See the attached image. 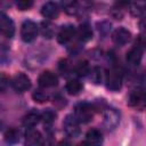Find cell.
<instances>
[{
  "label": "cell",
  "instance_id": "cell-1",
  "mask_svg": "<svg viewBox=\"0 0 146 146\" xmlns=\"http://www.w3.org/2000/svg\"><path fill=\"white\" fill-rule=\"evenodd\" d=\"M94 112H95L94 105H91L89 103H81V104L75 106L74 116L76 117V120L79 122L87 123V122H89L92 119Z\"/></svg>",
  "mask_w": 146,
  "mask_h": 146
},
{
  "label": "cell",
  "instance_id": "cell-2",
  "mask_svg": "<svg viewBox=\"0 0 146 146\" xmlns=\"http://www.w3.org/2000/svg\"><path fill=\"white\" fill-rule=\"evenodd\" d=\"M105 81H106V87L110 90L117 91L122 87V73L115 67L110 68L105 75Z\"/></svg>",
  "mask_w": 146,
  "mask_h": 146
},
{
  "label": "cell",
  "instance_id": "cell-3",
  "mask_svg": "<svg viewBox=\"0 0 146 146\" xmlns=\"http://www.w3.org/2000/svg\"><path fill=\"white\" fill-rule=\"evenodd\" d=\"M38 26L33 21L26 19L21 26V36L24 42H32L38 35Z\"/></svg>",
  "mask_w": 146,
  "mask_h": 146
},
{
  "label": "cell",
  "instance_id": "cell-4",
  "mask_svg": "<svg viewBox=\"0 0 146 146\" xmlns=\"http://www.w3.org/2000/svg\"><path fill=\"white\" fill-rule=\"evenodd\" d=\"M11 86H13V88H14L16 91H18V92H24V91H26V90L30 89V87H31V80H30V78H29L26 74L19 72V73H17V74L13 78V80H11Z\"/></svg>",
  "mask_w": 146,
  "mask_h": 146
},
{
  "label": "cell",
  "instance_id": "cell-5",
  "mask_svg": "<svg viewBox=\"0 0 146 146\" xmlns=\"http://www.w3.org/2000/svg\"><path fill=\"white\" fill-rule=\"evenodd\" d=\"M63 127L65 132L70 136V137H76L80 133V127H79V121L76 120V117L72 114L66 115V117L64 119L63 122Z\"/></svg>",
  "mask_w": 146,
  "mask_h": 146
},
{
  "label": "cell",
  "instance_id": "cell-6",
  "mask_svg": "<svg viewBox=\"0 0 146 146\" xmlns=\"http://www.w3.org/2000/svg\"><path fill=\"white\" fill-rule=\"evenodd\" d=\"M0 31H1L2 35L6 36V38H13L14 33H15L14 22L5 13L0 14Z\"/></svg>",
  "mask_w": 146,
  "mask_h": 146
},
{
  "label": "cell",
  "instance_id": "cell-7",
  "mask_svg": "<svg viewBox=\"0 0 146 146\" xmlns=\"http://www.w3.org/2000/svg\"><path fill=\"white\" fill-rule=\"evenodd\" d=\"M128 104L137 108H143L144 106H146V90L140 89L131 92L128 98Z\"/></svg>",
  "mask_w": 146,
  "mask_h": 146
},
{
  "label": "cell",
  "instance_id": "cell-8",
  "mask_svg": "<svg viewBox=\"0 0 146 146\" xmlns=\"http://www.w3.org/2000/svg\"><path fill=\"white\" fill-rule=\"evenodd\" d=\"M75 33H76V30H75L74 25H71V24L64 25V26H62V29L59 30V32L57 34V40L62 44L67 43L68 41H71L73 39Z\"/></svg>",
  "mask_w": 146,
  "mask_h": 146
},
{
  "label": "cell",
  "instance_id": "cell-9",
  "mask_svg": "<svg viewBox=\"0 0 146 146\" xmlns=\"http://www.w3.org/2000/svg\"><path fill=\"white\" fill-rule=\"evenodd\" d=\"M131 39V33L124 27H119L112 33V40L117 46H124Z\"/></svg>",
  "mask_w": 146,
  "mask_h": 146
},
{
  "label": "cell",
  "instance_id": "cell-10",
  "mask_svg": "<svg viewBox=\"0 0 146 146\" xmlns=\"http://www.w3.org/2000/svg\"><path fill=\"white\" fill-rule=\"evenodd\" d=\"M120 121V115L114 108H110L105 112L104 115V125L107 130H113Z\"/></svg>",
  "mask_w": 146,
  "mask_h": 146
},
{
  "label": "cell",
  "instance_id": "cell-11",
  "mask_svg": "<svg viewBox=\"0 0 146 146\" xmlns=\"http://www.w3.org/2000/svg\"><path fill=\"white\" fill-rule=\"evenodd\" d=\"M38 82L41 87L43 88H48V87H54L57 84L58 82V78L55 73H52L51 71H44L40 74Z\"/></svg>",
  "mask_w": 146,
  "mask_h": 146
},
{
  "label": "cell",
  "instance_id": "cell-12",
  "mask_svg": "<svg viewBox=\"0 0 146 146\" xmlns=\"http://www.w3.org/2000/svg\"><path fill=\"white\" fill-rule=\"evenodd\" d=\"M58 14H59V7L55 2L49 1V2H46L41 7V15L46 18L55 19L58 17Z\"/></svg>",
  "mask_w": 146,
  "mask_h": 146
},
{
  "label": "cell",
  "instance_id": "cell-13",
  "mask_svg": "<svg viewBox=\"0 0 146 146\" xmlns=\"http://www.w3.org/2000/svg\"><path fill=\"white\" fill-rule=\"evenodd\" d=\"M141 57H143V48L140 46H135L127 52V62L132 66L138 65L141 60Z\"/></svg>",
  "mask_w": 146,
  "mask_h": 146
},
{
  "label": "cell",
  "instance_id": "cell-14",
  "mask_svg": "<svg viewBox=\"0 0 146 146\" xmlns=\"http://www.w3.org/2000/svg\"><path fill=\"white\" fill-rule=\"evenodd\" d=\"M41 143V133L30 128L25 133V146H39Z\"/></svg>",
  "mask_w": 146,
  "mask_h": 146
},
{
  "label": "cell",
  "instance_id": "cell-15",
  "mask_svg": "<svg viewBox=\"0 0 146 146\" xmlns=\"http://www.w3.org/2000/svg\"><path fill=\"white\" fill-rule=\"evenodd\" d=\"M86 141L90 146H102L103 145V136L97 129H90L86 135Z\"/></svg>",
  "mask_w": 146,
  "mask_h": 146
},
{
  "label": "cell",
  "instance_id": "cell-16",
  "mask_svg": "<svg viewBox=\"0 0 146 146\" xmlns=\"http://www.w3.org/2000/svg\"><path fill=\"white\" fill-rule=\"evenodd\" d=\"M76 34H78V39L81 42H87L92 38V30L88 23H83L80 25Z\"/></svg>",
  "mask_w": 146,
  "mask_h": 146
},
{
  "label": "cell",
  "instance_id": "cell-17",
  "mask_svg": "<svg viewBox=\"0 0 146 146\" xmlns=\"http://www.w3.org/2000/svg\"><path fill=\"white\" fill-rule=\"evenodd\" d=\"M41 119V114L36 111H30L27 114L24 115L23 117V124L26 127V128H32L34 127Z\"/></svg>",
  "mask_w": 146,
  "mask_h": 146
},
{
  "label": "cell",
  "instance_id": "cell-18",
  "mask_svg": "<svg viewBox=\"0 0 146 146\" xmlns=\"http://www.w3.org/2000/svg\"><path fill=\"white\" fill-rule=\"evenodd\" d=\"M65 88H66V91L70 95L75 96V95L80 94V91L82 90V83L79 80H74V79L73 80H68L66 86H65Z\"/></svg>",
  "mask_w": 146,
  "mask_h": 146
},
{
  "label": "cell",
  "instance_id": "cell-19",
  "mask_svg": "<svg viewBox=\"0 0 146 146\" xmlns=\"http://www.w3.org/2000/svg\"><path fill=\"white\" fill-rule=\"evenodd\" d=\"M18 139H19V131L16 128L11 127L5 131V140L8 144H15L18 141Z\"/></svg>",
  "mask_w": 146,
  "mask_h": 146
},
{
  "label": "cell",
  "instance_id": "cell-20",
  "mask_svg": "<svg viewBox=\"0 0 146 146\" xmlns=\"http://www.w3.org/2000/svg\"><path fill=\"white\" fill-rule=\"evenodd\" d=\"M75 73L79 75V76H86L87 74L90 73V66H89V63L87 60H81L76 64L75 68H74Z\"/></svg>",
  "mask_w": 146,
  "mask_h": 146
},
{
  "label": "cell",
  "instance_id": "cell-21",
  "mask_svg": "<svg viewBox=\"0 0 146 146\" xmlns=\"http://www.w3.org/2000/svg\"><path fill=\"white\" fill-rule=\"evenodd\" d=\"M90 80L95 83V84H99L103 80V71L100 67L96 66L94 68H91L90 71Z\"/></svg>",
  "mask_w": 146,
  "mask_h": 146
},
{
  "label": "cell",
  "instance_id": "cell-22",
  "mask_svg": "<svg viewBox=\"0 0 146 146\" xmlns=\"http://www.w3.org/2000/svg\"><path fill=\"white\" fill-rule=\"evenodd\" d=\"M41 33L44 38L50 39L54 35V27L49 22H42L41 23Z\"/></svg>",
  "mask_w": 146,
  "mask_h": 146
},
{
  "label": "cell",
  "instance_id": "cell-23",
  "mask_svg": "<svg viewBox=\"0 0 146 146\" xmlns=\"http://www.w3.org/2000/svg\"><path fill=\"white\" fill-rule=\"evenodd\" d=\"M32 98L36 103H44L49 99V95L43 90H35L32 94Z\"/></svg>",
  "mask_w": 146,
  "mask_h": 146
},
{
  "label": "cell",
  "instance_id": "cell-24",
  "mask_svg": "<svg viewBox=\"0 0 146 146\" xmlns=\"http://www.w3.org/2000/svg\"><path fill=\"white\" fill-rule=\"evenodd\" d=\"M56 116H57V114H56L52 110H47V111L42 114L41 119L43 120V123H44L46 125H49V124H51V123L56 120Z\"/></svg>",
  "mask_w": 146,
  "mask_h": 146
},
{
  "label": "cell",
  "instance_id": "cell-25",
  "mask_svg": "<svg viewBox=\"0 0 146 146\" xmlns=\"http://www.w3.org/2000/svg\"><path fill=\"white\" fill-rule=\"evenodd\" d=\"M16 5H17V8L19 10H27L32 7L33 2L31 0H19V1H17Z\"/></svg>",
  "mask_w": 146,
  "mask_h": 146
},
{
  "label": "cell",
  "instance_id": "cell-26",
  "mask_svg": "<svg viewBox=\"0 0 146 146\" xmlns=\"http://www.w3.org/2000/svg\"><path fill=\"white\" fill-rule=\"evenodd\" d=\"M42 146H55V143L52 141V139L48 138L46 141H43V143H42Z\"/></svg>",
  "mask_w": 146,
  "mask_h": 146
},
{
  "label": "cell",
  "instance_id": "cell-27",
  "mask_svg": "<svg viewBox=\"0 0 146 146\" xmlns=\"http://www.w3.org/2000/svg\"><path fill=\"white\" fill-rule=\"evenodd\" d=\"M141 27H143V29H146V18L143 19V22H141Z\"/></svg>",
  "mask_w": 146,
  "mask_h": 146
},
{
  "label": "cell",
  "instance_id": "cell-28",
  "mask_svg": "<svg viewBox=\"0 0 146 146\" xmlns=\"http://www.w3.org/2000/svg\"><path fill=\"white\" fill-rule=\"evenodd\" d=\"M59 146H70V144H68V143H67V141H62V143H60V145H59Z\"/></svg>",
  "mask_w": 146,
  "mask_h": 146
},
{
  "label": "cell",
  "instance_id": "cell-29",
  "mask_svg": "<svg viewBox=\"0 0 146 146\" xmlns=\"http://www.w3.org/2000/svg\"><path fill=\"white\" fill-rule=\"evenodd\" d=\"M79 146H90L87 141H83V143H81V144H79Z\"/></svg>",
  "mask_w": 146,
  "mask_h": 146
}]
</instances>
